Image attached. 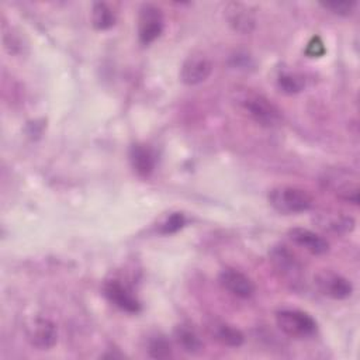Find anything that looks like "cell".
I'll list each match as a JSON object with an SVG mask.
<instances>
[{
  "mask_svg": "<svg viewBox=\"0 0 360 360\" xmlns=\"http://www.w3.org/2000/svg\"><path fill=\"white\" fill-rule=\"evenodd\" d=\"M236 103L259 125L266 128L277 127L283 117L281 111L263 94L253 90H242L236 96Z\"/></svg>",
  "mask_w": 360,
  "mask_h": 360,
  "instance_id": "6da1fadb",
  "label": "cell"
},
{
  "mask_svg": "<svg viewBox=\"0 0 360 360\" xmlns=\"http://www.w3.org/2000/svg\"><path fill=\"white\" fill-rule=\"evenodd\" d=\"M269 202L277 212L290 215L308 211L314 204V198L304 188L294 186H277L270 190Z\"/></svg>",
  "mask_w": 360,
  "mask_h": 360,
  "instance_id": "7a4b0ae2",
  "label": "cell"
},
{
  "mask_svg": "<svg viewBox=\"0 0 360 360\" xmlns=\"http://www.w3.org/2000/svg\"><path fill=\"white\" fill-rule=\"evenodd\" d=\"M276 323L278 329L294 339L311 338L316 333V321L304 311L300 309H280L276 312Z\"/></svg>",
  "mask_w": 360,
  "mask_h": 360,
  "instance_id": "3957f363",
  "label": "cell"
},
{
  "mask_svg": "<svg viewBox=\"0 0 360 360\" xmlns=\"http://www.w3.org/2000/svg\"><path fill=\"white\" fill-rule=\"evenodd\" d=\"M165 28L162 10L150 3H143L138 14V37L142 45H149L160 37Z\"/></svg>",
  "mask_w": 360,
  "mask_h": 360,
  "instance_id": "277c9868",
  "label": "cell"
},
{
  "mask_svg": "<svg viewBox=\"0 0 360 360\" xmlns=\"http://www.w3.org/2000/svg\"><path fill=\"white\" fill-rule=\"evenodd\" d=\"M270 263L280 277L287 280L290 284H298L302 280V266L298 259L284 246H273L269 252Z\"/></svg>",
  "mask_w": 360,
  "mask_h": 360,
  "instance_id": "5b68a950",
  "label": "cell"
},
{
  "mask_svg": "<svg viewBox=\"0 0 360 360\" xmlns=\"http://www.w3.org/2000/svg\"><path fill=\"white\" fill-rule=\"evenodd\" d=\"M315 285L321 294L332 300H346L353 292L352 283L339 273L332 270H321L314 277Z\"/></svg>",
  "mask_w": 360,
  "mask_h": 360,
  "instance_id": "8992f818",
  "label": "cell"
},
{
  "mask_svg": "<svg viewBox=\"0 0 360 360\" xmlns=\"http://www.w3.org/2000/svg\"><path fill=\"white\" fill-rule=\"evenodd\" d=\"M103 294L112 305L125 312L136 314L141 311V302L136 298V295L125 283L120 280L112 278L105 281L103 287Z\"/></svg>",
  "mask_w": 360,
  "mask_h": 360,
  "instance_id": "52a82bcc",
  "label": "cell"
},
{
  "mask_svg": "<svg viewBox=\"0 0 360 360\" xmlns=\"http://www.w3.org/2000/svg\"><path fill=\"white\" fill-rule=\"evenodd\" d=\"M212 72V62L202 53H191L186 58L180 69V79L184 84H200L210 77Z\"/></svg>",
  "mask_w": 360,
  "mask_h": 360,
  "instance_id": "ba28073f",
  "label": "cell"
},
{
  "mask_svg": "<svg viewBox=\"0 0 360 360\" xmlns=\"http://www.w3.org/2000/svg\"><path fill=\"white\" fill-rule=\"evenodd\" d=\"M356 180L357 179L353 177L352 173L346 170H338L328 174L325 183L340 200L359 204V186Z\"/></svg>",
  "mask_w": 360,
  "mask_h": 360,
  "instance_id": "9c48e42d",
  "label": "cell"
},
{
  "mask_svg": "<svg viewBox=\"0 0 360 360\" xmlns=\"http://www.w3.org/2000/svg\"><path fill=\"white\" fill-rule=\"evenodd\" d=\"M205 329H207V333L222 346L239 347L245 342V336L240 329L218 318L207 319Z\"/></svg>",
  "mask_w": 360,
  "mask_h": 360,
  "instance_id": "30bf717a",
  "label": "cell"
},
{
  "mask_svg": "<svg viewBox=\"0 0 360 360\" xmlns=\"http://www.w3.org/2000/svg\"><path fill=\"white\" fill-rule=\"evenodd\" d=\"M30 343L39 350H49L56 345L58 328L46 318H37L27 332Z\"/></svg>",
  "mask_w": 360,
  "mask_h": 360,
  "instance_id": "8fae6325",
  "label": "cell"
},
{
  "mask_svg": "<svg viewBox=\"0 0 360 360\" xmlns=\"http://www.w3.org/2000/svg\"><path fill=\"white\" fill-rule=\"evenodd\" d=\"M218 281L224 290L238 298H250L255 292L253 281L235 269H224L218 276Z\"/></svg>",
  "mask_w": 360,
  "mask_h": 360,
  "instance_id": "7c38bea8",
  "label": "cell"
},
{
  "mask_svg": "<svg viewBox=\"0 0 360 360\" xmlns=\"http://www.w3.org/2000/svg\"><path fill=\"white\" fill-rule=\"evenodd\" d=\"M288 238L291 239L292 243L309 252L311 255L319 256V255H325L329 250V242L323 236L307 228H301V226L291 228L288 231Z\"/></svg>",
  "mask_w": 360,
  "mask_h": 360,
  "instance_id": "4fadbf2b",
  "label": "cell"
},
{
  "mask_svg": "<svg viewBox=\"0 0 360 360\" xmlns=\"http://www.w3.org/2000/svg\"><path fill=\"white\" fill-rule=\"evenodd\" d=\"M129 162L132 169L141 177H148L156 166V155L145 143H134L129 148Z\"/></svg>",
  "mask_w": 360,
  "mask_h": 360,
  "instance_id": "5bb4252c",
  "label": "cell"
},
{
  "mask_svg": "<svg viewBox=\"0 0 360 360\" xmlns=\"http://www.w3.org/2000/svg\"><path fill=\"white\" fill-rule=\"evenodd\" d=\"M226 18L232 28L242 34L250 32L255 27L253 13L240 3H229L226 6Z\"/></svg>",
  "mask_w": 360,
  "mask_h": 360,
  "instance_id": "9a60e30c",
  "label": "cell"
},
{
  "mask_svg": "<svg viewBox=\"0 0 360 360\" xmlns=\"http://www.w3.org/2000/svg\"><path fill=\"white\" fill-rule=\"evenodd\" d=\"M174 340L179 347L190 354L200 353L202 350V340L194 328L190 325H177L174 329Z\"/></svg>",
  "mask_w": 360,
  "mask_h": 360,
  "instance_id": "2e32d148",
  "label": "cell"
},
{
  "mask_svg": "<svg viewBox=\"0 0 360 360\" xmlns=\"http://www.w3.org/2000/svg\"><path fill=\"white\" fill-rule=\"evenodd\" d=\"M115 13L114 10L104 1H96L91 6V25L98 30L104 31L111 28L115 24Z\"/></svg>",
  "mask_w": 360,
  "mask_h": 360,
  "instance_id": "e0dca14e",
  "label": "cell"
},
{
  "mask_svg": "<svg viewBox=\"0 0 360 360\" xmlns=\"http://www.w3.org/2000/svg\"><path fill=\"white\" fill-rule=\"evenodd\" d=\"M277 86L284 94H295L300 93L305 86V79L300 73L295 72H284L277 79Z\"/></svg>",
  "mask_w": 360,
  "mask_h": 360,
  "instance_id": "ac0fdd59",
  "label": "cell"
},
{
  "mask_svg": "<svg viewBox=\"0 0 360 360\" xmlns=\"http://www.w3.org/2000/svg\"><path fill=\"white\" fill-rule=\"evenodd\" d=\"M323 219L319 222L323 229H329L333 232H350L354 228V219L352 217L340 215V214H326L322 215Z\"/></svg>",
  "mask_w": 360,
  "mask_h": 360,
  "instance_id": "d6986e66",
  "label": "cell"
},
{
  "mask_svg": "<svg viewBox=\"0 0 360 360\" xmlns=\"http://www.w3.org/2000/svg\"><path fill=\"white\" fill-rule=\"evenodd\" d=\"M186 225V217L181 212H172L165 218V221L159 225V232L162 235H172L180 231Z\"/></svg>",
  "mask_w": 360,
  "mask_h": 360,
  "instance_id": "ffe728a7",
  "label": "cell"
},
{
  "mask_svg": "<svg viewBox=\"0 0 360 360\" xmlns=\"http://www.w3.org/2000/svg\"><path fill=\"white\" fill-rule=\"evenodd\" d=\"M148 352L150 354V357L155 359H165L169 357L172 353V347L170 343L162 338V336H155L153 339L149 340V346H148Z\"/></svg>",
  "mask_w": 360,
  "mask_h": 360,
  "instance_id": "44dd1931",
  "label": "cell"
},
{
  "mask_svg": "<svg viewBox=\"0 0 360 360\" xmlns=\"http://www.w3.org/2000/svg\"><path fill=\"white\" fill-rule=\"evenodd\" d=\"M321 6L323 8H326V10H329L333 14L347 17V15H350L354 11L356 1H352V0H349V1L347 0H343V1H326V3H321Z\"/></svg>",
  "mask_w": 360,
  "mask_h": 360,
  "instance_id": "7402d4cb",
  "label": "cell"
},
{
  "mask_svg": "<svg viewBox=\"0 0 360 360\" xmlns=\"http://www.w3.org/2000/svg\"><path fill=\"white\" fill-rule=\"evenodd\" d=\"M305 53L309 58H321L325 53V45H323V41L321 39V37L316 35L309 39V42L307 44V48H305Z\"/></svg>",
  "mask_w": 360,
  "mask_h": 360,
  "instance_id": "603a6c76",
  "label": "cell"
}]
</instances>
